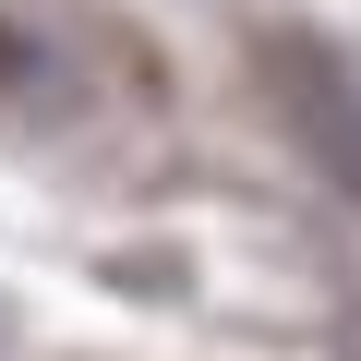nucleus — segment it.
Listing matches in <instances>:
<instances>
[{
    "label": "nucleus",
    "instance_id": "1",
    "mask_svg": "<svg viewBox=\"0 0 361 361\" xmlns=\"http://www.w3.org/2000/svg\"><path fill=\"white\" fill-rule=\"evenodd\" d=\"M337 361H361V325H349V337H337Z\"/></svg>",
    "mask_w": 361,
    "mask_h": 361
}]
</instances>
